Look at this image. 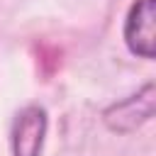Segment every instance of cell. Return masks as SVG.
Wrapping results in <instances>:
<instances>
[{
	"mask_svg": "<svg viewBox=\"0 0 156 156\" xmlns=\"http://www.w3.org/2000/svg\"><path fill=\"white\" fill-rule=\"evenodd\" d=\"M151 115H154V83H146L139 93L110 105L102 112V122L107 129L117 134H129L144 122H149Z\"/></svg>",
	"mask_w": 156,
	"mask_h": 156,
	"instance_id": "obj_1",
	"label": "cell"
},
{
	"mask_svg": "<svg viewBox=\"0 0 156 156\" xmlns=\"http://www.w3.org/2000/svg\"><path fill=\"white\" fill-rule=\"evenodd\" d=\"M124 41L134 56L154 58L156 54V0H136L124 22Z\"/></svg>",
	"mask_w": 156,
	"mask_h": 156,
	"instance_id": "obj_2",
	"label": "cell"
},
{
	"mask_svg": "<svg viewBox=\"0 0 156 156\" xmlns=\"http://www.w3.org/2000/svg\"><path fill=\"white\" fill-rule=\"evenodd\" d=\"M46 134V110L27 105L12 127V156H39Z\"/></svg>",
	"mask_w": 156,
	"mask_h": 156,
	"instance_id": "obj_3",
	"label": "cell"
},
{
	"mask_svg": "<svg viewBox=\"0 0 156 156\" xmlns=\"http://www.w3.org/2000/svg\"><path fill=\"white\" fill-rule=\"evenodd\" d=\"M37 51V68L41 71L44 78H51L58 68H61V49L56 44H49V41H39L34 46Z\"/></svg>",
	"mask_w": 156,
	"mask_h": 156,
	"instance_id": "obj_4",
	"label": "cell"
}]
</instances>
